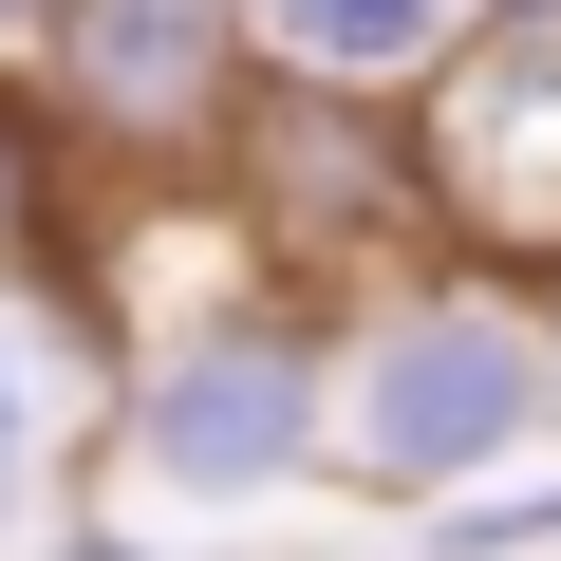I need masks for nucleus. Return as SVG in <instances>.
I'll return each mask as SVG.
<instances>
[{"label": "nucleus", "instance_id": "5", "mask_svg": "<svg viewBox=\"0 0 561 561\" xmlns=\"http://www.w3.org/2000/svg\"><path fill=\"white\" fill-rule=\"evenodd\" d=\"M468 38H486V0H243V57L280 113H431Z\"/></svg>", "mask_w": 561, "mask_h": 561}, {"label": "nucleus", "instance_id": "11", "mask_svg": "<svg viewBox=\"0 0 561 561\" xmlns=\"http://www.w3.org/2000/svg\"><path fill=\"white\" fill-rule=\"evenodd\" d=\"M486 20H524V38H561V0H486Z\"/></svg>", "mask_w": 561, "mask_h": 561}, {"label": "nucleus", "instance_id": "4", "mask_svg": "<svg viewBox=\"0 0 561 561\" xmlns=\"http://www.w3.org/2000/svg\"><path fill=\"white\" fill-rule=\"evenodd\" d=\"M412 169H431V262H486V280H561V38L486 20L431 113H412Z\"/></svg>", "mask_w": 561, "mask_h": 561}, {"label": "nucleus", "instance_id": "6", "mask_svg": "<svg viewBox=\"0 0 561 561\" xmlns=\"http://www.w3.org/2000/svg\"><path fill=\"white\" fill-rule=\"evenodd\" d=\"M94 393H113L94 262H76V280H0V542L57 524V468L94 449Z\"/></svg>", "mask_w": 561, "mask_h": 561}, {"label": "nucleus", "instance_id": "10", "mask_svg": "<svg viewBox=\"0 0 561 561\" xmlns=\"http://www.w3.org/2000/svg\"><path fill=\"white\" fill-rule=\"evenodd\" d=\"M38 561H187V542H150V524H38Z\"/></svg>", "mask_w": 561, "mask_h": 561}, {"label": "nucleus", "instance_id": "8", "mask_svg": "<svg viewBox=\"0 0 561 561\" xmlns=\"http://www.w3.org/2000/svg\"><path fill=\"white\" fill-rule=\"evenodd\" d=\"M412 561H561V449H542V468H505V486H468V505H431V524H412Z\"/></svg>", "mask_w": 561, "mask_h": 561}, {"label": "nucleus", "instance_id": "7", "mask_svg": "<svg viewBox=\"0 0 561 561\" xmlns=\"http://www.w3.org/2000/svg\"><path fill=\"white\" fill-rule=\"evenodd\" d=\"M76 150L38 131V94H0V280H76Z\"/></svg>", "mask_w": 561, "mask_h": 561}, {"label": "nucleus", "instance_id": "1", "mask_svg": "<svg viewBox=\"0 0 561 561\" xmlns=\"http://www.w3.org/2000/svg\"><path fill=\"white\" fill-rule=\"evenodd\" d=\"M94 468L169 524H243L280 486H337V300L225 262L206 300H131L113 319V393H94Z\"/></svg>", "mask_w": 561, "mask_h": 561}, {"label": "nucleus", "instance_id": "3", "mask_svg": "<svg viewBox=\"0 0 561 561\" xmlns=\"http://www.w3.org/2000/svg\"><path fill=\"white\" fill-rule=\"evenodd\" d=\"M243 113H262L243 0H76L57 57H38V131L76 150V187L113 169V187H169L187 206V187H225Z\"/></svg>", "mask_w": 561, "mask_h": 561}, {"label": "nucleus", "instance_id": "2", "mask_svg": "<svg viewBox=\"0 0 561 561\" xmlns=\"http://www.w3.org/2000/svg\"><path fill=\"white\" fill-rule=\"evenodd\" d=\"M561 449V319L486 262H412L375 300H337V486L431 524L505 468Z\"/></svg>", "mask_w": 561, "mask_h": 561}, {"label": "nucleus", "instance_id": "9", "mask_svg": "<svg viewBox=\"0 0 561 561\" xmlns=\"http://www.w3.org/2000/svg\"><path fill=\"white\" fill-rule=\"evenodd\" d=\"M57 20H76V0H0V94H38V57H57Z\"/></svg>", "mask_w": 561, "mask_h": 561}]
</instances>
